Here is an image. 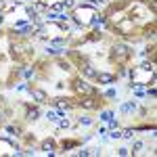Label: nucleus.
<instances>
[{
	"label": "nucleus",
	"mask_w": 157,
	"mask_h": 157,
	"mask_svg": "<svg viewBox=\"0 0 157 157\" xmlns=\"http://www.w3.org/2000/svg\"><path fill=\"white\" fill-rule=\"evenodd\" d=\"M38 115H40V111L34 107V109H27V115H25V117H27V120H36Z\"/></svg>",
	"instance_id": "12"
},
{
	"label": "nucleus",
	"mask_w": 157,
	"mask_h": 157,
	"mask_svg": "<svg viewBox=\"0 0 157 157\" xmlns=\"http://www.w3.org/2000/svg\"><path fill=\"white\" fill-rule=\"evenodd\" d=\"M132 57V50L128 48V46H124V44H117V46H113V61H117V63H124L126 59H130Z\"/></svg>",
	"instance_id": "3"
},
{
	"label": "nucleus",
	"mask_w": 157,
	"mask_h": 157,
	"mask_svg": "<svg viewBox=\"0 0 157 157\" xmlns=\"http://www.w3.org/2000/svg\"><path fill=\"white\" fill-rule=\"evenodd\" d=\"M140 149H143V143H140V140H136V143H134V153H138V151H140Z\"/></svg>",
	"instance_id": "15"
},
{
	"label": "nucleus",
	"mask_w": 157,
	"mask_h": 157,
	"mask_svg": "<svg viewBox=\"0 0 157 157\" xmlns=\"http://www.w3.org/2000/svg\"><path fill=\"white\" fill-rule=\"evenodd\" d=\"M121 136H126V138H130V136H132V130H130V128H128V130H124V134H121Z\"/></svg>",
	"instance_id": "17"
},
{
	"label": "nucleus",
	"mask_w": 157,
	"mask_h": 157,
	"mask_svg": "<svg viewBox=\"0 0 157 157\" xmlns=\"http://www.w3.org/2000/svg\"><path fill=\"white\" fill-rule=\"evenodd\" d=\"M13 149H15V145H13L11 140H0V153H9Z\"/></svg>",
	"instance_id": "10"
},
{
	"label": "nucleus",
	"mask_w": 157,
	"mask_h": 157,
	"mask_svg": "<svg viewBox=\"0 0 157 157\" xmlns=\"http://www.w3.org/2000/svg\"><path fill=\"white\" fill-rule=\"evenodd\" d=\"M82 75H86V78H97V71H94V67L92 65H88V63H82Z\"/></svg>",
	"instance_id": "5"
},
{
	"label": "nucleus",
	"mask_w": 157,
	"mask_h": 157,
	"mask_svg": "<svg viewBox=\"0 0 157 157\" xmlns=\"http://www.w3.org/2000/svg\"><path fill=\"white\" fill-rule=\"evenodd\" d=\"M97 80L101 84H111V82H115V75H111V73H97Z\"/></svg>",
	"instance_id": "8"
},
{
	"label": "nucleus",
	"mask_w": 157,
	"mask_h": 157,
	"mask_svg": "<svg viewBox=\"0 0 157 157\" xmlns=\"http://www.w3.org/2000/svg\"><path fill=\"white\" fill-rule=\"evenodd\" d=\"M2 120H4V115H2V111H0V121H2Z\"/></svg>",
	"instance_id": "21"
},
{
	"label": "nucleus",
	"mask_w": 157,
	"mask_h": 157,
	"mask_svg": "<svg viewBox=\"0 0 157 157\" xmlns=\"http://www.w3.org/2000/svg\"><path fill=\"white\" fill-rule=\"evenodd\" d=\"M59 126L61 128H69V120H59Z\"/></svg>",
	"instance_id": "16"
},
{
	"label": "nucleus",
	"mask_w": 157,
	"mask_h": 157,
	"mask_svg": "<svg viewBox=\"0 0 157 157\" xmlns=\"http://www.w3.org/2000/svg\"><path fill=\"white\" fill-rule=\"evenodd\" d=\"M117 153H120V155H130V151H128V149H120Z\"/></svg>",
	"instance_id": "19"
},
{
	"label": "nucleus",
	"mask_w": 157,
	"mask_h": 157,
	"mask_svg": "<svg viewBox=\"0 0 157 157\" xmlns=\"http://www.w3.org/2000/svg\"><path fill=\"white\" fill-rule=\"evenodd\" d=\"M80 105H82V107H86V109H97V107H98L97 98H90V97L82 98V101H80Z\"/></svg>",
	"instance_id": "7"
},
{
	"label": "nucleus",
	"mask_w": 157,
	"mask_h": 157,
	"mask_svg": "<svg viewBox=\"0 0 157 157\" xmlns=\"http://www.w3.org/2000/svg\"><path fill=\"white\" fill-rule=\"evenodd\" d=\"M151 78H155V65L153 63H145L138 69L132 71V82L134 84H147Z\"/></svg>",
	"instance_id": "2"
},
{
	"label": "nucleus",
	"mask_w": 157,
	"mask_h": 157,
	"mask_svg": "<svg viewBox=\"0 0 157 157\" xmlns=\"http://www.w3.org/2000/svg\"><path fill=\"white\" fill-rule=\"evenodd\" d=\"M29 94H32V97L34 98H38V103H44V101H46V92H44V90H40V88H32V92H29Z\"/></svg>",
	"instance_id": "6"
},
{
	"label": "nucleus",
	"mask_w": 157,
	"mask_h": 157,
	"mask_svg": "<svg viewBox=\"0 0 157 157\" xmlns=\"http://www.w3.org/2000/svg\"><path fill=\"white\" fill-rule=\"evenodd\" d=\"M48 120H52V121H59V120H61L59 111H48Z\"/></svg>",
	"instance_id": "13"
},
{
	"label": "nucleus",
	"mask_w": 157,
	"mask_h": 157,
	"mask_svg": "<svg viewBox=\"0 0 157 157\" xmlns=\"http://www.w3.org/2000/svg\"><path fill=\"white\" fill-rule=\"evenodd\" d=\"M2 21H4V17H2V13H0V23H2Z\"/></svg>",
	"instance_id": "20"
},
{
	"label": "nucleus",
	"mask_w": 157,
	"mask_h": 157,
	"mask_svg": "<svg viewBox=\"0 0 157 157\" xmlns=\"http://www.w3.org/2000/svg\"><path fill=\"white\" fill-rule=\"evenodd\" d=\"M80 124H82V126H90L92 120H90V117H80Z\"/></svg>",
	"instance_id": "14"
},
{
	"label": "nucleus",
	"mask_w": 157,
	"mask_h": 157,
	"mask_svg": "<svg viewBox=\"0 0 157 157\" xmlns=\"http://www.w3.org/2000/svg\"><path fill=\"white\" fill-rule=\"evenodd\" d=\"M61 69H65V71H69V63H59Z\"/></svg>",
	"instance_id": "18"
},
{
	"label": "nucleus",
	"mask_w": 157,
	"mask_h": 157,
	"mask_svg": "<svg viewBox=\"0 0 157 157\" xmlns=\"http://www.w3.org/2000/svg\"><path fill=\"white\" fill-rule=\"evenodd\" d=\"M73 88H75L78 92H84V94H94V88L90 84H86L84 80H75V82H73Z\"/></svg>",
	"instance_id": "4"
},
{
	"label": "nucleus",
	"mask_w": 157,
	"mask_h": 157,
	"mask_svg": "<svg viewBox=\"0 0 157 157\" xmlns=\"http://www.w3.org/2000/svg\"><path fill=\"white\" fill-rule=\"evenodd\" d=\"M42 149H44L46 153H52V149H55V143H52V140H44V143H42Z\"/></svg>",
	"instance_id": "11"
},
{
	"label": "nucleus",
	"mask_w": 157,
	"mask_h": 157,
	"mask_svg": "<svg viewBox=\"0 0 157 157\" xmlns=\"http://www.w3.org/2000/svg\"><path fill=\"white\" fill-rule=\"evenodd\" d=\"M55 107L61 109V111H67V109L71 107V103H67L65 98H55Z\"/></svg>",
	"instance_id": "9"
},
{
	"label": "nucleus",
	"mask_w": 157,
	"mask_h": 157,
	"mask_svg": "<svg viewBox=\"0 0 157 157\" xmlns=\"http://www.w3.org/2000/svg\"><path fill=\"white\" fill-rule=\"evenodd\" d=\"M73 21L78 25H92L94 21H98V13L94 6H78L75 11H73Z\"/></svg>",
	"instance_id": "1"
}]
</instances>
